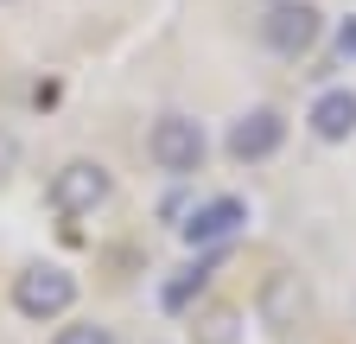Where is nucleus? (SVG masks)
I'll list each match as a JSON object with an SVG mask.
<instances>
[{"label": "nucleus", "instance_id": "obj_6", "mask_svg": "<svg viewBox=\"0 0 356 344\" xmlns=\"http://www.w3.org/2000/svg\"><path fill=\"white\" fill-rule=\"evenodd\" d=\"M280 141H286L280 109H248V115L229 127V153H236V159H274Z\"/></svg>", "mask_w": 356, "mask_h": 344}, {"label": "nucleus", "instance_id": "obj_9", "mask_svg": "<svg viewBox=\"0 0 356 344\" xmlns=\"http://www.w3.org/2000/svg\"><path fill=\"white\" fill-rule=\"evenodd\" d=\"M337 52H343V58H356V19H343V32H337Z\"/></svg>", "mask_w": 356, "mask_h": 344}, {"label": "nucleus", "instance_id": "obj_2", "mask_svg": "<svg viewBox=\"0 0 356 344\" xmlns=\"http://www.w3.org/2000/svg\"><path fill=\"white\" fill-rule=\"evenodd\" d=\"M147 153H153L159 172H172V179H191V172L204 166V153H210V141H204V127H197L191 115H159L153 134H147Z\"/></svg>", "mask_w": 356, "mask_h": 344}, {"label": "nucleus", "instance_id": "obj_7", "mask_svg": "<svg viewBox=\"0 0 356 344\" xmlns=\"http://www.w3.org/2000/svg\"><path fill=\"white\" fill-rule=\"evenodd\" d=\"M305 127H312V134H318V141H350L356 134V90H325L318 102H312L305 109Z\"/></svg>", "mask_w": 356, "mask_h": 344}, {"label": "nucleus", "instance_id": "obj_1", "mask_svg": "<svg viewBox=\"0 0 356 344\" xmlns=\"http://www.w3.org/2000/svg\"><path fill=\"white\" fill-rule=\"evenodd\" d=\"M76 306V274L58 268V262H32L13 274V313L32 319V325H51Z\"/></svg>", "mask_w": 356, "mask_h": 344}, {"label": "nucleus", "instance_id": "obj_3", "mask_svg": "<svg viewBox=\"0 0 356 344\" xmlns=\"http://www.w3.org/2000/svg\"><path fill=\"white\" fill-rule=\"evenodd\" d=\"M115 179H108V166L102 159H70L51 172V210L58 217H89L96 204H108Z\"/></svg>", "mask_w": 356, "mask_h": 344}, {"label": "nucleus", "instance_id": "obj_5", "mask_svg": "<svg viewBox=\"0 0 356 344\" xmlns=\"http://www.w3.org/2000/svg\"><path fill=\"white\" fill-rule=\"evenodd\" d=\"M242 224H248V204L242 198H210V204H197L191 217L178 224V236H185L191 249H210V242H229Z\"/></svg>", "mask_w": 356, "mask_h": 344}, {"label": "nucleus", "instance_id": "obj_8", "mask_svg": "<svg viewBox=\"0 0 356 344\" xmlns=\"http://www.w3.org/2000/svg\"><path fill=\"white\" fill-rule=\"evenodd\" d=\"M51 344H115V331L108 325H64Z\"/></svg>", "mask_w": 356, "mask_h": 344}, {"label": "nucleus", "instance_id": "obj_10", "mask_svg": "<svg viewBox=\"0 0 356 344\" xmlns=\"http://www.w3.org/2000/svg\"><path fill=\"white\" fill-rule=\"evenodd\" d=\"M274 7H280V0H274Z\"/></svg>", "mask_w": 356, "mask_h": 344}, {"label": "nucleus", "instance_id": "obj_4", "mask_svg": "<svg viewBox=\"0 0 356 344\" xmlns=\"http://www.w3.org/2000/svg\"><path fill=\"white\" fill-rule=\"evenodd\" d=\"M318 32H325V13L312 7V0H280V7H267V19H261V45L280 52V58H299V52L318 45Z\"/></svg>", "mask_w": 356, "mask_h": 344}]
</instances>
